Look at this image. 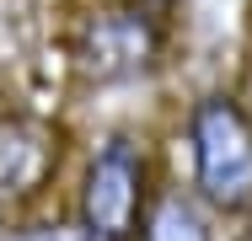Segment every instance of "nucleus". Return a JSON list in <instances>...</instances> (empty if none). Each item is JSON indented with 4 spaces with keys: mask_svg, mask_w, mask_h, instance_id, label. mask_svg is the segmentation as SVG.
<instances>
[{
    "mask_svg": "<svg viewBox=\"0 0 252 241\" xmlns=\"http://www.w3.org/2000/svg\"><path fill=\"white\" fill-rule=\"evenodd\" d=\"M177 0H81L64 22V70L81 86H140L166 64Z\"/></svg>",
    "mask_w": 252,
    "mask_h": 241,
    "instance_id": "nucleus-1",
    "label": "nucleus"
},
{
    "mask_svg": "<svg viewBox=\"0 0 252 241\" xmlns=\"http://www.w3.org/2000/svg\"><path fill=\"white\" fill-rule=\"evenodd\" d=\"M193 198L209 214H252V107L231 86H209L183 113Z\"/></svg>",
    "mask_w": 252,
    "mask_h": 241,
    "instance_id": "nucleus-2",
    "label": "nucleus"
},
{
    "mask_svg": "<svg viewBox=\"0 0 252 241\" xmlns=\"http://www.w3.org/2000/svg\"><path fill=\"white\" fill-rule=\"evenodd\" d=\"M156 198V155L134 129H107L75 177V220L97 241H140Z\"/></svg>",
    "mask_w": 252,
    "mask_h": 241,
    "instance_id": "nucleus-3",
    "label": "nucleus"
},
{
    "mask_svg": "<svg viewBox=\"0 0 252 241\" xmlns=\"http://www.w3.org/2000/svg\"><path fill=\"white\" fill-rule=\"evenodd\" d=\"M64 166V129L49 113L0 107V214L32 209L59 182Z\"/></svg>",
    "mask_w": 252,
    "mask_h": 241,
    "instance_id": "nucleus-4",
    "label": "nucleus"
},
{
    "mask_svg": "<svg viewBox=\"0 0 252 241\" xmlns=\"http://www.w3.org/2000/svg\"><path fill=\"white\" fill-rule=\"evenodd\" d=\"M140 241H215V225H209V209L193 198V188H156Z\"/></svg>",
    "mask_w": 252,
    "mask_h": 241,
    "instance_id": "nucleus-5",
    "label": "nucleus"
},
{
    "mask_svg": "<svg viewBox=\"0 0 252 241\" xmlns=\"http://www.w3.org/2000/svg\"><path fill=\"white\" fill-rule=\"evenodd\" d=\"M0 241H97L81 220H75V209L70 214H11V220H0Z\"/></svg>",
    "mask_w": 252,
    "mask_h": 241,
    "instance_id": "nucleus-6",
    "label": "nucleus"
}]
</instances>
